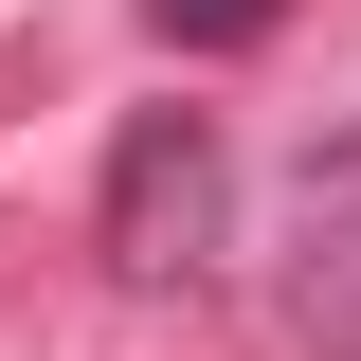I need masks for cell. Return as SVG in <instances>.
Segmentation results:
<instances>
[{"label":"cell","mask_w":361,"mask_h":361,"mask_svg":"<svg viewBox=\"0 0 361 361\" xmlns=\"http://www.w3.org/2000/svg\"><path fill=\"white\" fill-rule=\"evenodd\" d=\"M145 37L163 54H253V37H289V0H145Z\"/></svg>","instance_id":"cell-3"},{"label":"cell","mask_w":361,"mask_h":361,"mask_svg":"<svg viewBox=\"0 0 361 361\" xmlns=\"http://www.w3.org/2000/svg\"><path fill=\"white\" fill-rule=\"evenodd\" d=\"M271 325L307 361H361V109L307 127L271 180Z\"/></svg>","instance_id":"cell-2"},{"label":"cell","mask_w":361,"mask_h":361,"mask_svg":"<svg viewBox=\"0 0 361 361\" xmlns=\"http://www.w3.org/2000/svg\"><path fill=\"white\" fill-rule=\"evenodd\" d=\"M235 235V145L217 109H127L109 127V180H90V253L127 271V289H199Z\"/></svg>","instance_id":"cell-1"}]
</instances>
